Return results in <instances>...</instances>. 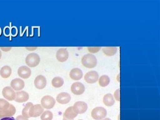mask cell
<instances>
[{"mask_svg": "<svg viewBox=\"0 0 160 120\" xmlns=\"http://www.w3.org/2000/svg\"><path fill=\"white\" fill-rule=\"evenodd\" d=\"M82 64L83 65L88 68H92L96 67L97 64V60L96 57L94 55L91 54H87L84 55L82 57Z\"/></svg>", "mask_w": 160, "mask_h": 120, "instance_id": "cell-1", "label": "cell"}, {"mask_svg": "<svg viewBox=\"0 0 160 120\" xmlns=\"http://www.w3.org/2000/svg\"><path fill=\"white\" fill-rule=\"evenodd\" d=\"M40 56L35 53H29L25 59L26 64L29 68L37 67L40 64Z\"/></svg>", "mask_w": 160, "mask_h": 120, "instance_id": "cell-2", "label": "cell"}, {"mask_svg": "<svg viewBox=\"0 0 160 120\" xmlns=\"http://www.w3.org/2000/svg\"><path fill=\"white\" fill-rule=\"evenodd\" d=\"M107 115V111L104 108L98 107L93 109L91 112V116L95 120H101Z\"/></svg>", "mask_w": 160, "mask_h": 120, "instance_id": "cell-3", "label": "cell"}, {"mask_svg": "<svg viewBox=\"0 0 160 120\" xmlns=\"http://www.w3.org/2000/svg\"><path fill=\"white\" fill-rule=\"evenodd\" d=\"M41 103L43 108L50 109L52 108L55 106L56 100L52 97L46 96L42 98Z\"/></svg>", "mask_w": 160, "mask_h": 120, "instance_id": "cell-4", "label": "cell"}, {"mask_svg": "<svg viewBox=\"0 0 160 120\" xmlns=\"http://www.w3.org/2000/svg\"><path fill=\"white\" fill-rule=\"evenodd\" d=\"M44 108L41 105L37 104L31 107L29 109V116L30 118H37L43 113Z\"/></svg>", "mask_w": 160, "mask_h": 120, "instance_id": "cell-5", "label": "cell"}, {"mask_svg": "<svg viewBox=\"0 0 160 120\" xmlns=\"http://www.w3.org/2000/svg\"><path fill=\"white\" fill-rule=\"evenodd\" d=\"M2 95L4 98L9 101L15 100L16 97V93L15 90L10 87L4 88L2 90Z\"/></svg>", "mask_w": 160, "mask_h": 120, "instance_id": "cell-6", "label": "cell"}, {"mask_svg": "<svg viewBox=\"0 0 160 120\" xmlns=\"http://www.w3.org/2000/svg\"><path fill=\"white\" fill-rule=\"evenodd\" d=\"M85 91V87L81 82H75L71 86V91L74 95H81Z\"/></svg>", "mask_w": 160, "mask_h": 120, "instance_id": "cell-7", "label": "cell"}, {"mask_svg": "<svg viewBox=\"0 0 160 120\" xmlns=\"http://www.w3.org/2000/svg\"><path fill=\"white\" fill-rule=\"evenodd\" d=\"M99 75L96 71H90L84 76V80L86 82L90 84L95 83L98 80Z\"/></svg>", "mask_w": 160, "mask_h": 120, "instance_id": "cell-8", "label": "cell"}, {"mask_svg": "<svg viewBox=\"0 0 160 120\" xmlns=\"http://www.w3.org/2000/svg\"><path fill=\"white\" fill-rule=\"evenodd\" d=\"M73 108L78 114H82L87 111V104L85 102H78L75 103L73 106Z\"/></svg>", "mask_w": 160, "mask_h": 120, "instance_id": "cell-9", "label": "cell"}, {"mask_svg": "<svg viewBox=\"0 0 160 120\" xmlns=\"http://www.w3.org/2000/svg\"><path fill=\"white\" fill-rule=\"evenodd\" d=\"M11 87L15 91L22 90L25 87V82L21 78H17L13 80L11 82Z\"/></svg>", "mask_w": 160, "mask_h": 120, "instance_id": "cell-10", "label": "cell"}, {"mask_svg": "<svg viewBox=\"0 0 160 120\" xmlns=\"http://www.w3.org/2000/svg\"><path fill=\"white\" fill-rule=\"evenodd\" d=\"M31 69L28 66H22L18 69V74L22 78L28 79L31 77Z\"/></svg>", "mask_w": 160, "mask_h": 120, "instance_id": "cell-11", "label": "cell"}, {"mask_svg": "<svg viewBox=\"0 0 160 120\" xmlns=\"http://www.w3.org/2000/svg\"><path fill=\"white\" fill-rule=\"evenodd\" d=\"M16 112V109L14 106L10 104L8 109L0 111V118L1 119L4 118H11L15 114Z\"/></svg>", "mask_w": 160, "mask_h": 120, "instance_id": "cell-12", "label": "cell"}, {"mask_svg": "<svg viewBox=\"0 0 160 120\" xmlns=\"http://www.w3.org/2000/svg\"><path fill=\"white\" fill-rule=\"evenodd\" d=\"M34 85L38 89H43L47 86V80L45 77L40 75L35 78L34 80Z\"/></svg>", "mask_w": 160, "mask_h": 120, "instance_id": "cell-13", "label": "cell"}, {"mask_svg": "<svg viewBox=\"0 0 160 120\" xmlns=\"http://www.w3.org/2000/svg\"><path fill=\"white\" fill-rule=\"evenodd\" d=\"M69 54L67 50L64 48H61L57 52L56 58L59 62H65L68 60Z\"/></svg>", "mask_w": 160, "mask_h": 120, "instance_id": "cell-14", "label": "cell"}, {"mask_svg": "<svg viewBox=\"0 0 160 120\" xmlns=\"http://www.w3.org/2000/svg\"><path fill=\"white\" fill-rule=\"evenodd\" d=\"M29 95L28 92L24 91H19L16 92V97L15 100L18 103H22L27 102L29 99Z\"/></svg>", "mask_w": 160, "mask_h": 120, "instance_id": "cell-15", "label": "cell"}, {"mask_svg": "<svg viewBox=\"0 0 160 120\" xmlns=\"http://www.w3.org/2000/svg\"><path fill=\"white\" fill-rule=\"evenodd\" d=\"M71 99V97L69 93L62 92L57 96L56 100L60 104H66L68 103Z\"/></svg>", "mask_w": 160, "mask_h": 120, "instance_id": "cell-16", "label": "cell"}, {"mask_svg": "<svg viewBox=\"0 0 160 120\" xmlns=\"http://www.w3.org/2000/svg\"><path fill=\"white\" fill-rule=\"evenodd\" d=\"M69 77L72 80L75 81L81 80L83 77L82 71L78 68L72 69L69 73Z\"/></svg>", "mask_w": 160, "mask_h": 120, "instance_id": "cell-17", "label": "cell"}, {"mask_svg": "<svg viewBox=\"0 0 160 120\" xmlns=\"http://www.w3.org/2000/svg\"><path fill=\"white\" fill-rule=\"evenodd\" d=\"M77 115L78 114L75 112L73 106H71L66 110L63 118H65L68 120H74V118H75Z\"/></svg>", "mask_w": 160, "mask_h": 120, "instance_id": "cell-18", "label": "cell"}, {"mask_svg": "<svg viewBox=\"0 0 160 120\" xmlns=\"http://www.w3.org/2000/svg\"><path fill=\"white\" fill-rule=\"evenodd\" d=\"M12 73V69L9 66H4L0 70V75L4 78H9Z\"/></svg>", "mask_w": 160, "mask_h": 120, "instance_id": "cell-19", "label": "cell"}, {"mask_svg": "<svg viewBox=\"0 0 160 120\" xmlns=\"http://www.w3.org/2000/svg\"><path fill=\"white\" fill-rule=\"evenodd\" d=\"M103 102L106 106L111 107L115 103V100L113 95L111 93H108L105 95L103 98Z\"/></svg>", "mask_w": 160, "mask_h": 120, "instance_id": "cell-20", "label": "cell"}, {"mask_svg": "<svg viewBox=\"0 0 160 120\" xmlns=\"http://www.w3.org/2000/svg\"><path fill=\"white\" fill-rule=\"evenodd\" d=\"M118 49L117 47H105L102 51L107 56H113L117 53Z\"/></svg>", "mask_w": 160, "mask_h": 120, "instance_id": "cell-21", "label": "cell"}, {"mask_svg": "<svg viewBox=\"0 0 160 120\" xmlns=\"http://www.w3.org/2000/svg\"><path fill=\"white\" fill-rule=\"evenodd\" d=\"M64 80L60 77H56L52 80V85L53 87L58 88L64 84Z\"/></svg>", "mask_w": 160, "mask_h": 120, "instance_id": "cell-22", "label": "cell"}, {"mask_svg": "<svg viewBox=\"0 0 160 120\" xmlns=\"http://www.w3.org/2000/svg\"><path fill=\"white\" fill-rule=\"evenodd\" d=\"M110 82V78L108 75H102L99 79V84L102 87H106Z\"/></svg>", "mask_w": 160, "mask_h": 120, "instance_id": "cell-23", "label": "cell"}, {"mask_svg": "<svg viewBox=\"0 0 160 120\" xmlns=\"http://www.w3.org/2000/svg\"><path fill=\"white\" fill-rule=\"evenodd\" d=\"M33 105H34L32 102H28V103H27V104L25 106V108H23L22 111V115L23 117H25V118H30V117L29 116V109L31 108V107L33 106Z\"/></svg>", "mask_w": 160, "mask_h": 120, "instance_id": "cell-24", "label": "cell"}, {"mask_svg": "<svg viewBox=\"0 0 160 120\" xmlns=\"http://www.w3.org/2000/svg\"><path fill=\"white\" fill-rule=\"evenodd\" d=\"M53 113L51 111H44L41 115V120H52L53 118Z\"/></svg>", "mask_w": 160, "mask_h": 120, "instance_id": "cell-25", "label": "cell"}, {"mask_svg": "<svg viewBox=\"0 0 160 120\" xmlns=\"http://www.w3.org/2000/svg\"><path fill=\"white\" fill-rule=\"evenodd\" d=\"M10 104L7 100L4 99H0V111L6 110L9 108Z\"/></svg>", "mask_w": 160, "mask_h": 120, "instance_id": "cell-26", "label": "cell"}, {"mask_svg": "<svg viewBox=\"0 0 160 120\" xmlns=\"http://www.w3.org/2000/svg\"><path fill=\"white\" fill-rule=\"evenodd\" d=\"M101 49V47H88V50L90 52L95 53L98 52Z\"/></svg>", "mask_w": 160, "mask_h": 120, "instance_id": "cell-27", "label": "cell"}, {"mask_svg": "<svg viewBox=\"0 0 160 120\" xmlns=\"http://www.w3.org/2000/svg\"><path fill=\"white\" fill-rule=\"evenodd\" d=\"M120 89H118L117 90V91H115L114 92V97L116 99V100L118 102L120 101Z\"/></svg>", "mask_w": 160, "mask_h": 120, "instance_id": "cell-28", "label": "cell"}, {"mask_svg": "<svg viewBox=\"0 0 160 120\" xmlns=\"http://www.w3.org/2000/svg\"><path fill=\"white\" fill-rule=\"evenodd\" d=\"M16 120H28V119L23 117L22 115H19L17 117Z\"/></svg>", "mask_w": 160, "mask_h": 120, "instance_id": "cell-29", "label": "cell"}, {"mask_svg": "<svg viewBox=\"0 0 160 120\" xmlns=\"http://www.w3.org/2000/svg\"><path fill=\"white\" fill-rule=\"evenodd\" d=\"M1 49L3 50V51H5V52H8V51H10L11 49V48H1Z\"/></svg>", "mask_w": 160, "mask_h": 120, "instance_id": "cell-30", "label": "cell"}, {"mask_svg": "<svg viewBox=\"0 0 160 120\" xmlns=\"http://www.w3.org/2000/svg\"><path fill=\"white\" fill-rule=\"evenodd\" d=\"M0 120H16L15 118L13 117L11 118H2Z\"/></svg>", "mask_w": 160, "mask_h": 120, "instance_id": "cell-31", "label": "cell"}, {"mask_svg": "<svg viewBox=\"0 0 160 120\" xmlns=\"http://www.w3.org/2000/svg\"><path fill=\"white\" fill-rule=\"evenodd\" d=\"M26 49L28 50H35L37 49V48H26Z\"/></svg>", "mask_w": 160, "mask_h": 120, "instance_id": "cell-32", "label": "cell"}, {"mask_svg": "<svg viewBox=\"0 0 160 120\" xmlns=\"http://www.w3.org/2000/svg\"><path fill=\"white\" fill-rule=\"evenodd\" d=\"M1 57H2V52H1V51L0 50V59L1 58Z\"/></svg>", "mask_w": 160, "mask_h": 120, "instance_id": "cell-33", "label": "cell"}, {"mask_svg": "<svg viewBox=\"0 0 160 120\" xmlns=\"http://www.w3.org/2000/svg\"><path fill=\"white\" fill-rule=\"evenodd\" d=\"M111 120V119H110V118H105V119H104V120Z\"/></svg>", "mask_w": 160, "mask_h": 120, "instance_id": "cell-34", "label": "cell"}, {"mask_svg": "<svg viewBox=\"0 0 160 120\" xmlns=\"http://www.w3.org/2000/svg\"><path fill=\"white\" fill-rule=\"evenodd\" d=\"M68 120V119H66V118H63V120Z\"/></svg>", "mask_w": 160, "mask_h": 120, "instance_id": "cell-35", "label": "cell"}, {"mask_svg": "<svg viewBox=\"0 0 160 120\" xmlns=\"http://www.w3.org/2000/svg\"></svg>", "mask_w": 160, "mask_h": 120, "instance_id": "cell-36", "label": "cell"}]
</instances>
